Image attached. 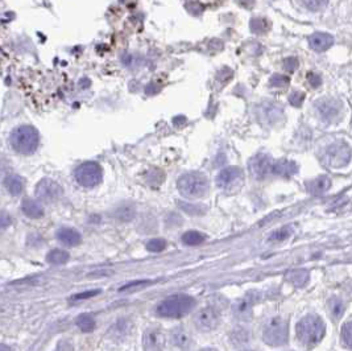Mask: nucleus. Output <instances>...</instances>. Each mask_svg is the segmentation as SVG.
Here are the masks:
<instances>
[{"mask_svg": "<svg viewBox=\"0 0 352 351\" xmlns=\"http://www.w3.org/2000/svg\"><path fill=\"white\" fill-rule=\"evenodd\" d=\"M326 325L317 314H307L297 324V338L306 348H313L325 337Z\"/></svg>", "mask_w": 352, "mask_h": 351, "instance_id": "f257e3e1", "label": "nucleus"}, {"mask_svg": "<svg viewBox=\"0 0 352 351\" xmlns=\"http://www.w3.org/2000/svg\"><path fill=\"white\" fill-rule=\"evenodd\" d=\"M196 306V300L188 295H173L157 305L156 312L165 318H181L190 313Z\"/></svg>", "mask_w": 352, "mask_h": 351, "instance_id": "f03ea898", "label": "nucleus"}, {"mask_svg": "<svg viewBox=\"0 0 352 351\" xmlns=\"http://www.w3.org/2000/svg\"><path fill=\"white\" fill-rule=\"evenodd\" d=\"M12 148L20 154L35 153L40 144V134L33 126H20L12 131L9 138Z\"/></svg>", "mask_w": 352, "mask_h": 351, "instance_id": "7ed1b4c3", "label": "nucleus"}, {"mask_svg": "<svg viewBox=\"0 0 352 351\" xmlns=\"http://www.w3.org/2000/svg\"><path fill=\"white\" fill-rule=\"evenodd\" d=\"M180 193L189 198L203 197L208 190V180L200 172H189L182 174L177 182Z\"/></svg>", "mask_w": 352, "mask_h": 351, "instance_id": "20e7f679", "label": "nucleus"}, {"mask_svg": "<svg viewBox=\"0 0 352 351\" xmlns=\"http://www.w3.org/2000/svg\"><path fill=\"white\" fill-rule=\"evenodd\" d=\"M289 338L288 322L278 316L270 317L262 325V340L269 346H284Z\"/></svg>", "mask_w": 352, "mask_h": 351, "instance_id": "39448f33", "label": "nucleus"}, {"mask_svg": "<svg viewBox=\"0 0 352 351\" xmlns=\"http://www.w3.org/2000/svg\"><path fill=\"white\" fill-rule=\"evenodd\" d=\"M75 181L83 188H95L98 186L103 180V169L98 162L87 161L83 162L75 169L74 172Z\"/></svg>", "mask_w": 352, "mask_h": 351, "instance_id": "423d86ee", "label": "nucleus"}, {"mask_svg": "<svg viewBox=\"0 0 352 351\" xmlns=\"http://www.w3.org/2000/svg\"><path fill=\"white\" fill-rule=\"evenodd\" d=\"M352 156V150L350 146L345 142H335L326 148L323 153V161L327 166L338 169L346 166L350 162Z\"/></svg>", "mask_w": 352, "mask_h": 351, "instance_id": "0eeeda50", "label": "nucleus"}, {"mask_svg": "<svg viewBox=\"0 0 352 351\" xmlns=\"http://www.w3.org/2000/svg\"><path fill=\"white\" fill-rule=\"evenodd\" d=\"M219 310L212 306L201 309L194 316V325L201 332H211L219 325Z\"/></svg>", "mask_w": 352, "mask_h": 351, "instance_id": "6e6552de", "label": "nucleus"}, {"mask_svg": "<svg viewBox=\"0 0 352 351\" xmlns=\"http://www.w3.org/2000/svg\"><path fill=\"white\" fill-rule=\"evenodd\" d=\"M62 192L63 190L59 184L50 178H43L36 185V197L39 198V201L45 202V203H51L59 200V197L62 196Z\"/></svg>", "mask_w": 352, "mask_h": 351, "instance_id": "1a4fd4ad", "label": "nucleus"}, {"mask_svg": "<svg viewBox=\"0 0 352 351\" xmlns=\"http://www.w3.org/2000/svg\"><path fill=\"white\" fill-rule=\"evenodd\" d=\"M272 165H273V161H272L270 156L264 153L253 156V157L250 160V164H248L251 174H252L256 180L265 178L266 176L272 172Z\"/></svg>", "mask_w": 352, "mask_h": 351, "instance_id": "9d476101", "label": "nucleus"}, {"mask_svg": "<svg viewBox=\"0 0 352 351\" xmlns=\"http://www.w3.org/2000/svg\"><path fill=\"white\" fill-rule=\"evenodd\" d=\"M165 344H166V338L160 329L149 328L143 334L144 351H164Z\"/></svg>", "mask_w": 352, "mask_h": 351, "instance_id": "9b49d317", "label": "nucleus"}, {"mask_svg": "<svg viewBox=\"0 0 352 351\" xmlns=\"http://www.w3.org/2000/svg\"><path fill=\"white\" fill-rule=\"evenodd\" d=\"M243 173L238 166H228L220 170V173L216 177V186L223 190L234 189L236 182L242 181Z\"/></svg>", "mask_w": 352, "mask_h": 351, "instance_id": "f8f14e48", "label": "nucleus"}, {"mask_svg": "<svg viewBox=\"0 0 352 351\" xmlns=\"http://www.w3.org/2000/svg\"><path fill=\"white\" fill-rule=\"evenodd\" d=\"M317 108L322 118L333 122L334 119L341 115L342 103L334 98H326L317 102Z\"/></svg>", "mask_w": 352, "mask_h": 351, "instance_id": "ddd939ff", "label": "nucleus"}, {"mask_svg": "<svg viewBox=\"0 0 352 351\" xmlns=\"http://www.w3.org/2000/svg\"><path fill=\"white\" fill-rule=\"evenodd\" d=\"M254 302H256V299L251 295L236 301L232 305V314H234L235 318H238L240 321H251L252 308H253Z\"/></svg>", "mask_w": 352, "mask_h": 351, "instance_id": "4468645a", "label": "nucleus"}, {"mask_svg": "<svg viewBox=\"0 0 352 351\" xmlns=\"http://www.w3.org/2000/svg\"><path fill=\"white\" fill-rule=\"evenodd\" d=\"M57 239H58L63 246L67 247H75L82 243V235L79 231L71 227H62L57 231Z\"/></svg>", "mask_w": 352, "mask_h": 351, "instance_id": "2eb2a0df", "label": "nucleus"}, {"mask_svg": "<svg viewBox=\"0 0 352 351\" xmlns=\"http://www.w3.org/2000/svg\"><path fill=\"white\" fill-rule=\"evenodd\" d=\"M298 172L297 164L292 160H286V158H281L278 161L273 162L272 165V173L280 177L289 178Z\"/></svg>", "mask_w": 352, "mask_h": 351, "instance_id": "dca6fc26", "label": "nucleus"}, {"mask_svg": "<svg viewBox=\"0 0 352 351\" xmlns=\"http://www.w3.org/2000/svg\"><path fill=\"white\" fill-rule=\"evenodd\" d=\"M310 48L314 49L315 51H325L334 44V37L329 33H323V32H317L309 37Z\"/></svg>", "mask_w": 352, "mask_h": 351, "instance_id": "f3484780", "label": "nucleus"}, {"mask_svg": "<svg viewBox=\"0 0 352 351\" xmlns=\"http://www.w3.org/2000/svg\"><path fill=\"white\" fill-rule=\"evenodd\" d=\"M170 338H172V344L181 350H186L192 345V337L185 328L173 329L170 333Z\"/></svg>", "mask_w": 352, "mask_h": 351, "instance_id": "a211bd4d", "label": "nucleus"}, {"mask_svg": "<svg viewBox=\"0 0 352 351\" xmlns=\"http://www.w3.org/2000/svg\"><path fill=\"white\" fill-rule=\"evenodd\" d=\"M21 211L24 213V215H27L31 219H39L44 215L43 206L35 200H31V198H25L21 202Z\"/></svg>", "mask_w": 352, "mask_h": 351, "instance_id": "6ab92c4d", "label": "nucleus"}, {"mask_svg": "<svg viewBox=\"0 0 352 351\" xmlns=\"http://www.w3.org/2000/svg\"><path fill=\"white\" fill-rule=\"evenodd\" d=\"M331 186V180L327 176H321V177L314 178L311 181L306 184V188L309 190V193L314 194V196H321V194L326 193Z\"/></svg>", "mask_w": 352, "mask_h": 351, "instance_id": "aec40b11", "label": "nucleus"}, {"mask_svg": "<svg viewBox=\"0 0 352 351\" xmlns=\"http://www.w3.org/2000/svg\"><path fill=\"white\" fill-rule=\"evenodd\" d=\"M4 186L11 196H20L24 192V181L23 178L17 176V174H11L7 176L4 180Z\"/></svg>", "mask_w": 352, "mask_h": 351, "instance_id": "412c9836", "label": "nucleus"}, {"mask_svg": "<svg viewBox=\"0 0 352 351\" xmlns=\"http://www.w3.org/2000/svg\"><path fill=\"white\" fill-rule=\"evenodd\" d=\"M286 280L297 288H301L309 281V272L305 269H294L286 275Z\"/></svg>", "mask_w": 352, "mask_h": 351, "instance_id": "4be33fe9", "label": "nucleus"}, {"mask_svg": "<svg viewBox=\"0 0 352 351\" xmlns=\"http://www.w3.org/2000/svg\"><path fill=\"white\" fill-rule=\"evenodd\" d=\"M75 325L83 333H91L95 330L97 322H95L94 317L91 314H79L75 320Z\"/></svg>", "mask_w": 352, "mask_h": 351, "instance_id": "5701e85b", "label": "nucleus"}, {"mask_svg": "<svg viewBox=\"0 0 352 351\" xmlns=\"http://www.w3.org/2000/svg\"><path fill=\"white\" fill-rule=\"evenodd\" d=\"M250 337L251 334L248 329L235 328L232 329L231 334H230V340L235 346H242V345H246L250 341Z\"/></svg>", "mask_w": 352, "mask_h": 351, "instance_id": "b1692460", "label": "nucleus"}, {"mask_svg": "<svg viewBox=\"0 0 352 351\" xmlns=\"http://www.w3.org/2000/svg\"><path fill=\"white\" fill-rule=\"evenodd\" d=\"M69 257H70L69 252L63 251V250L55 249L49 251V253L47 255V261L49 263V264L61 265V264H65V263L69 260Z\"/></svg>", "mask_w": 352, "mask_h": 351, "instance_id": "393cba45", "label": "nucleus"}, {"mask_svg": "<svg viewBox=\"0 0 352 351\" xmlns=\"http://www.w3.org/2000/svg\"><path fill=\"white\" fill-rule=\"evenodd\" d=\"M329 312L334 320H341L342 316L345 314V302L339 297H333L329 301Z\"/></svg>", "mask_w": 352, "mask_h": 351, "instance_id": "a878e982", "label": "nucleus"}, {"mask_svg": "<svg viewBox=\"0 0 352 351\" xmlns=\"http://www.w3.org/2000/svg\"><path fill=\"white\" fill-rule=\"evenodd\" d=\"M115 218L120 222H131L135 218V209L131 205H121L115 210Z\"/></svg>", "mask_w": 352, "mask_h": 351, "instance_id": "bb28decb", "label": "nucleus"}, {"mask_svg": "<svg viewBox=\"0 0 352 351\" xmlns=\"http://www.w3.org/2000/svg\"><path fill=\"white\" fill-rule=\"evenodd\" d=\"M206 237L203 234H201L200 231H186V233L182 235V243H185L186 246H198L201 243H203Z\"/></svg>", "mask_w": 352, "mask_h": 351, "instance_id": "cd10ccee", "label": "nucleus"}, {"mask_svg": "<svg viewBox=\"0 0 352 351\" xmlns=\"http://www.w3.org/2000/svg\"><path fill=\"white\" fill-rule=\"evenodd\" d=\"M341 340L342 344L345 345L346 348L352 349V318H350L349 321H346L343 326H342Z\"/></svg>", "mask_w": 352, "mask_h": 351, "instance_id": "c85d7f7f", "label": "nucleus"}, {"mask_svg": "<svg viewBox=\"0 0 352 351\" xmlns=\"http://www.w3.org/2000/svg\"><path fill=\"white\" fill-rule=\"evenodd\" d=\"M269 29V21L262 17L251 20V31L253 33H265Z\"/></svg>", "mask_w": 352, "mask_h": 351, "instance_id": "c756f323", "label": "nucleus"}, {"mask_svg": "<svg viewBox=\"0 0 352 351\" xmlns=\"http://www.w3.org/2000/svg\"><path fill=\"white\" fill-rule=\"evenodd\" d=\"M290 235H292V227H289V226H285V227H282V229H280V230H277V231L272 233V235L268 238V241L269 242H282V241H285V239H288Z\"/></svg>", "mask_w": 352, "mask_h": 351, "instance_id": "7c9ffc66", "label": "nucleus"}, {"mask_svg": "<svg viewBox=\"0 0 352 351\" xmlns=\"http://www.w3.org/2000/svg\"><path fill=\"white\" fill-rule=\"evenodd\" d=\"M166 249V242L161 238H154L147 243V250L151 252H161Z\"/></svg>", "mask_w": 352, "mask_h": 351, "instance_id": "2f4dec72", "label": "nucleus"}, {"mask_svg": "<svg viewBox=\"0 0 352 351\" xmlns=\"http://www.w3.org/2000/svg\"><path fill=\"white\" fill-rule=\"evenodd\" d=\"M152 283V281L149 280H137V281H131V283H128V284H125L124 287H121L119 291L120 292H125V291H135V289H141L144 288V287H147V285H149Z\"/></svg>", "mask_w": 352, "mask_h": 351, "instance_id": "473e14b6", "label": "nucleus"}, {"mask_svg": "<svg viewBox=\"0 0 352 351\" xmlns=\"http://www.w3.org/2000/svg\"><path fill=\"white\" fill-rule=\"evenodd\" d=\"M289 77L288 75H282V74H274L272 78L269 79L270 86H276V87H284L289 83Z\"/></svg>", "mask_w": 352, "mask_h": 351, "instance_id": "72a5a7b5", "label": "nucleus"}, {"mask_svg": "<svg viewBox=\"0 0 352 351\" xmlns=\"http://www.w3.org/2000/svg\"><path fill=\"white\" fill-rule=\"evenodd\" d=\"M101 291L99 289H93V291H86V292L82 293H77L74 296H71L70 300L71 301H82V300H87V299H91V297L98 296Z\"/></svg>", "mask_w": 352, "mask_h": 351, "instance_id": "f704fd0d", "label": "nucleus"}, {"mask_svg": "<svg viewBox=\"0 0 352 351\" xmlns=\"http://www.w3.org/2000/svg\"><path fill=\"white\" fill-rule=\"evenodd\" d=\"M305 100V94L303 93H300V91H293L289 97V102L292 106L294 107H300Z\"/></svg>", "mask_w": 352, "mask_h": 351, "instance_id": "c9c22d12", "label": "nucleus"}, {"mask_svg": "<svg viewBox=\"0 0 352 351\" xmlns=\"http://www.w3.org/2000/svg\"><path fill=\"white\" fill-rule=\"evenodd\" d=\"M298 59L296 57H289V58L284 59V67H285L286 71L289 73H293V71L297 70L298 67Z\"/></svg>", "mask_w": 352, "mask_h": 351, "instance_id": "e433bc0d", "label": "nucleus"}, {"mask_svg": "<svg viewBox=\"0 0 352 351\" xmlns=\"http://www.w3.org/2000/svg\"><path fill=\"white\" fill-rule=\"evenodd\" d=\"M12 223V217L5 210H0V229H7Z\"/></svg>", "mask_w": 352, "mask_h": 351, "instance_id": "4c0bfd02", "label": "nucleus"}, {"mask_svg": "<svg viewBox=\"0 0 352 351\" xmlns=\"http://www.w3.org/2000/svg\"><path fill=\"white\" fill-rule=\"evenodd\" d=\"M307 81L310 82V85L313 87H318L322 83V78L321 75L317 74V73H307Z\"/></svg>", "mask_w": 352, "mask_h": 351, "instance_id": "58836bf2", "label": "nucleus"}, {"mask_svg": "<svg viewBox=\"0 0 352 351\" xmlns=\"http://www.w3.org/2000/svg\"><path fill=\"white\" fill-rule=\"evenodd\" d=\"M303 4H305L309 9H311V11H319L323 5H326L325 1L322 3V1H317V0H310V1H305Z\"/></svg>", "mask_w": 352, "mask_h": 351, "instance_id": "ea45409f", "label": "nucleus"}, {"mask_svg": "<svg viewBox=\"0 0 352 351\" xmlns=\"http://www.w3.org/2000/svg\"><path fill=\"white\" fill-rule=\"evenodd\" d=\"M0 351H12V350L9 346H7V345L0 344Z\"/></svg>", "mask_w": 352, "mask_h": 351, "instance_id": "a19ab883", "label": "nucleus"}, {"mask_svg": "<svg viewBox=\"0 0 352 351\" xmlns=\"http://www.w3.org/2000/svg\"><path fill=\"white\" fill-rule=\"evenodd\" d=\"M185 120H186V119H185L184 116H180V118H176V119H174V120H173V123H174V124H178V123L185 122Z\"/></svg>", "mask_w": 352, "mask_h": 351, "instance_id": "79ce46f5", "label": "nucleus"}, {"mask_svg": "<svg viewBox=\"0 0 352 351\" xmlns=\"http://www.w3.org/2000/svg\"><path fill=\"white\" fill-rule=\"evenodd\" d=\"M201 351H218L216 349H211V348H207V349H203V350Z\"/></svg>", "mask_w": 352, "mask_h": 351, "instance_id": "37998d69", "label": "nucleus"}, {"mask_svg": "<svg viewBox=\"0 0 352 351\" xmlns=\"http://www.w3.org/2000/svg\"><path fill=\"white\" fill-rule=\"evenodd\" d=\"M243 351H252V350H243Z\"/></svg>", "mask_w": 352, "mask_h": 351, "instance_id": "c03bdc74", "label": "nucleus"}]
</instances>
